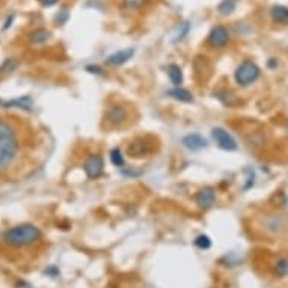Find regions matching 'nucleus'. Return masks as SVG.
Masks as SVG:
<instances>
[{"mask_svg":"<svg viewBox=\"0 0 288 288\" xmlns=\"http://www.w3.org/2000/svg\"><path fill=\"white\" fill-rule=\"evenodd\" d=\"M3 105H5L6 107L15 106V107H20V109H26V110H30V109H32V98H30V97L17 98V100L8 101V103H3Z\"/></svg>","mask_w":288,"mask_h":288,"instance_id":"nucleus-17","label":"nucleus"},{"mask_svg":"<svg viewBox=\"0 0 288 288\" xmlns=\"http://www.w3.org/2000/svg\"><path fill=\"white\" fill-rule=\"evenodd\" d=\"M68 20V11L67 9H64V11H60L57 15H56V22H57V25H64L65 22Z\"/></svg>","mask_w":288,"mask_h":288,"instance_id":"nucleus-25","label":"nucleus"},{"mask_svg":"<svg viewBox=\"0 0 288 288\" xmlns=\"http://www.w3.org/2000/svg\"><path fill=\"white\" fill-rule=\"evenodd\" d=\"M270 17L275 23L279 25H288V8L282 5H276L270 11Z\"/></svg>","mask_w":288,"mask_h":288,"instance_id":"nucleus-13","label":"nucleus"},{"mask_svg":"<svg viewBox=\"0 0 288 288\" xmlns=\"http://www.w3.org/2000/svg\"><path fill=\"white\" fill-rule=\"evenodd\" d=\"M269 67H270V68H276V67H278V60H276L275 57H272V59L269 60Z\"/></svg>","mask_w":288,"mask_h":288,"instance_id":"nucleus-28","label":"nucleus"},{"mask_svg":"<svg viewBox=\"0 0 288 288\" xmlns=\"http://www.w3.org/2000/svg\"><path fill=\"white\" fill-rule=\"evenodd\" d=\"M39 238H41V230L30 223L17 225L14 228H9L3 236L5 243L14 246V248H23V246L33 244Z\"/></svg>","mask_w":288,"mask_h":288,"instance_id":"nucleus-2","label":"nucleus"},{"mask_svg":"<svg viewBox=\"0 0 288 288\" xmlns=\"http://www.w3.org/2000/svg\"><path fill=\"white\" fill-rule=\"evenodd\" d=\"M147 0H124V5L129 9H139L140 6L145 5Z\"/></svg>","mask_w":288,"mask_h":288,"instance_id":"nucleus-23","label":"nucleus"},{"mask_svg":"<svg viewBox=\"0 0 288 288\" xmlns=\"http://www.w3.org/2000/svg\"><path fill=\"white\" fill-rule=\"evenodd\" d=\"M18 153V137L11 122L0 119V169L8 168Z\"/></svg>","mask_w":288,"mask_h":288,"instance_id":"nucleus-1","label":"nucleus"},{"mask_svg":"<svg viewBox=\"0 0 288 288\" xmlns=\"http://www.w3.org/2000/svg\"><path fill=\"white\" fill-rule=\"evenodd\" d=\"M168 76H169L171 81L175 86H181V83H183V70L180 68V65L171 64L168 67Z\"/></svg>","mask_w":288,"mask_h":288,"instance_id":"nucleus-16","label":"nucleus"},{"mask_svg":"<svg viewBox=\"0 0 288 288\" xmlns=\"http://www.w3.org/2000/svg\"><path fill=\"white\" fill-rule=\"evenodd\" d=\"M168 95L172 97L177 101H181V103H192L193 101L192 92L187 91V89H184V88H181V86H175L174 89L168 91Z\"/></svg>","mask_w":288,"mask_h":288,"instance_id":"nucleus-14","label":"nucleus"},{"mask_svg":"<svg viewBox=\"0 0 288 288\" xmlns=\"http://www.w3.org/2000/svg\"><path fill=\"white\" fill-rule=\"evenodd\" d=\"M233 2H236V0H233Z\"/></svg>","mask_w":288,"mask_h":288,"instance_id":"nucleus-30","label":"nucleus"},{"mask_svg":"<svg viewBox=\"0 0 288 288\" xmlns=\"http://www.w3.org/2000/svg\"><path fill=\"white\" fill-rule=\"evenodd\" d=\"M17 60H14V59H6V62L3 64V67H2V71H5V73H8V71H14L15 68H17Z\"/></svg>","mask_w":288,"mask_h":288,"instance_id":"nucleus-24","label":"nucleus"},{"mask_svg":"<svg viewBox=\"0 0 288 288\" xmlns=\"http://www.w3.org/2000/svg\"><path fill=\"white\" fill-rule=\"evenodd\" d=\"M195 244H196V248H199V249L205 251V249H209L210 246H211V240H210V237H209V236L201 234V236H198V237H196Z\"/></svg>","mask_w":288,"mask_h":288,"instance_id":"nucleus-22","label":"nucleus"},{"mask_svg":"<svg viewBox=\"0 0 288 288\" xmlns=\"http://www.w3.org/2000/svg\"><path fill=\"white\" fill-rule=\"evenodd\" d=\"M86 70H88L89 73H92V74H101V68L97 67V65H88Z\"/></svg>","mask_w":288,"mask_h":288,"instance_id":"nucleus-26","label":"nucleus"},{"mask_svg":"<svg viewBox=\"0 0 288 288\" xmlns=\"http://www.w3.org/2000/svg\"><path fill=\"white\" fill-rule=\"evenodd\" d=\"M129 119V110L121 105H112L106 110V121L110 126H121Z\"/></svg>","mask_w":288,"mask_h":288,"instance_id":"nucleus-8","label":"nucleus"},{"mask_svg":"<svg viewBox=\"0 0 288 288\" xmlns=\"http://www.w3.org/2000/svg\"><path fill=\"white\" fill-rule=\"evenodd\" d=\"M153 151V147H151V143H148L147 140H143V139H137L134 140L131 145L129 147V154L131 157H145L147 154H150Z\"/></svg>","mask_w":288,"mask_h":288,"instance_id":"nucleus-12","label":"nucleus"},{"mask_svg":"<svg viewBox=\"0 0 288 288\" xmlns=\"http://www.w3.org/2000/svg\"><path fill=\"white\" fill-rule=\"evenodd\" d=\"M195 201L198 204V207L204 209V210H209L211 209L214 202H216V192L213 187H204L201 189L196 196H195Z\"/></svg>","mask_w":288,"mask_h":288,"instance_id":"nucleus-9","label":"nucleus"},{"mask_svg":"<svg viewBox=\"0 0 288 288\" xmlns=\"http://www.w3.org/2000/svg\"><path fill=\"white\" fill-rule=\"evenodd\" d=\"M234 9H236V2H233V0H223L217 6V11L220 15H230L234 12Z\"/></svg>","mask_w":288,"mask_h":288,"instance_id":"nucleus-19","label":"nucleus"},{"mask_svg":"<svg viewBox=\"0 0 288 288\" xmlns=\"http://www.w3.org/2000/svg\"><path fill=\"white\" fill-rule=\"evenodd\" d=\"M275 273L279 278H284L288 275V260L287 258H281L275 262Z\"/></svg>","mask_w":288,"mask_h":288,"instance_id":"nucleus-18","label":"nucleus"},{"mask_svg":"<svg viewBox=\"0 0 288 288\" xmlns=\"http://www.w3.org/2000/svg\"><path fill=\"white\" fill-rule=\"evenodd\" d=\"M230 38H231L230 30L222 25H217L210 30L207 41L213 49H223L226 44L230 43Z\"/></svg>","mask_w":288,"mask_h":288,"instance_id":"nucleus-5","label":"nucleus"},{"mask_svg":"<svg viewBox=\"0 0 288 288\" xmlns=\"http://www.w3.org/2000/svg\"><path fill=\"white\" fill-rule=\"evenodd\" d=\"M49 39H50V32L47 29H35L29 35V41L33 46H41V44L47 43Z\"/></svg>","mask_w":288,"mask_h":288,"instance_id":"nucleus-15","label":"nucleus"},{"mask_svg":"<svg viewBox=\"0 0 288 288\" xmlns=\"http://www.w3.org/2000/svg\"><path fill=\"white\" fill-rule=\"evenodd\" d=\"M110 161L115 164V166H118V168L124 166V156H122V153H121L119 148H115V150L110 151Z\"/></svg>","mask_w":288,"mask_h":288,"instance_id":"nucleus-21","label":"nucleus"},{"mask_svg":"<svg viewBox=\"0 0 288 288\" xmlns=\"http://www.w3.org/2000/svg\"><path fill=\"white\" fill-rule=\"evenodd\" d=\"M83 169H85L88 178L95 180V178L101 177L103 171H105V161H103V158H101L100 156L91 154V156H88L86 160H85Z\"/></svg>","mask_w":288,"mask_h":288,"instance_id":"nucleus-7","label":"nucleus"},{"mask_svg":"<svg viewBox=\"0 0 288 288\" xmlns=\"http://www.w3.org/2000/svg\"><path fill=\"white\" fill-rule=\"evenodd\" d=\"M12 20H14V17H12V15H11V17H8V20H6V25L3 26V29H8V27L12 25Z\"/></svg>","mask_w":288,"mask_h":288,"instance_id":"nucleus-29","label":"nucleus"},{"mask_svg":"<svg viewBox=\"0 0 288 288\" xmlns=\"http://www.w3.org/2000/svg\"><path fill=\"white\" fill-rule=\"evenodd\" d=\"M183 145L186 147L187 150H190V151H199L202 148H207L209 142H207V139L202 137L201 134L192 133V134H187V136L183 137Z\"/></svg>","mask_w":288,"mask_h":288,"instance_id":"nucleus-11","label":"nucleus"},{"mask_svg":"<svg viewBox=\"0 0 288 288\" xmlns=\"http://www.w3.org/2000/svg\"><path fill=\"white\" fill-rule=\"evenodd\" d=\"M59 2V0H39V3L43 6H53Z\"/></svg>","mask_w":288,"mask_h":288,"instance_id":"nucleus-27","label":"nucleus"},{"mask_svg":"<svg viewBox=\"0 0 288 288\" xmlns=\"http://www.w3.org/2000/svg\"><path fill=\"white\" fill-rule=\"evenodd\" d=\"M189 32H190V23H189V22L183 23V25L178 27V32H177V35H175V38H174V43H180V41H183L184 38H186V36L189 35Z\"/></svg>","mask_w":288,"mask_h":288,"instance_id":"nucleus-20","label":"nucleus"},{"mask_svg":"<svg viewBox=\"0 0 288 288\" xmlns=\"http://www.w3.org/2000/svg\"><path fill=\"white\" fill-rule=\"evenodd\" d=\"M133 56H134V49H124V50L115 52L110 56H107L106 64L110 67H121V65L127 64Z\"/></svg>","mask_w":288,"mask_h":288,"instance_id":"nucleus-10","label":"nucleus"},{"mask_svg":"<svg viewBox=\"0 0 288 288\" xmlns=\"http://www.w3.org/2000/svg\"><path fill=\"white\" fill-rule=\"evenodd\" d=\"M211 134H213V139L217 143L219 148H222L225 151H236L237 150L238 145H237L236 139L231 136V133H228L225 129L216 127V129H213Z\"/></svg>","mask_w":288,"mask_h":288,"instance_id":"nucleus-6","label":"nucleus"},{"mask_svg":"<svg viewBox=\"0 0 288 288\" xmlns=\"http://www.w3.org/2000/svg\"><path fill=\"white\" fill-rule=\"evenodd\" d=\"M288 228V219L282 214H267L262 217V230L269 234L278 236Z\"/></svg>","mask_w":288,"mask_h":288,"instance_id":"nucleus-4","label":"nucleus"},{"mask_svg":"<svg viewBox=\"0 0 288 288\" xmlns=\"http://www.w3.org/2000/svg\"><path fill=\"white\" fill-rule=\"evenodd\" d=\"M260 76H261V70L255 62H252V60H244V62H241L234 73L236 81L243 88L255 83L260 79Z\"/></svg>","mask_w":288,"mask_h":288,"instance_id":"nucleus-3","label":"nucleus"}]
</instances>
